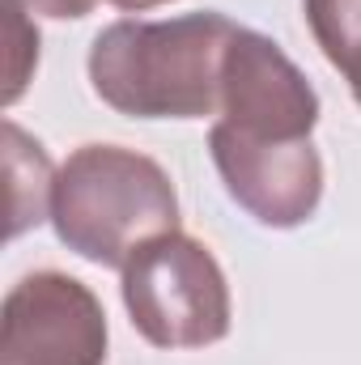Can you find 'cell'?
Returning <instances> with one entry per match:
<instances>
[{"instance_id":"obj_1","label":"cell","mask_w":361,"mask_h":365,"mask_svg":"<svg viewBox=\"0 0 361 365\" xmlns=\"http://www.w3.org/2000/svg\"><path fill=\"white\" fill-rule=\"evenodd\" d=\"M238 21L187 13L171 21H111L90 43L93 93L128 119H204L221 110V60Z\"/></svg>"},{"instance_id":"obj_2","label":"cell","mask_w":361,"mask_h":365,"mask_svg":"<svg viewBox=\"0 0 361 365\" xmlns=\"http://www.w3.org/2000/svg\"><path fill=\"white\" fill-rule=\"evenodd\" d=\"M51 230L73 255L123 272L145 242L179 230V191L136 149L81 145L56 170Z\"/></svg>"},{"instance_id":"obj_3","label":"cell","mask_w":361,"mask_h":365,"mask_svg":"<svg viewBox=\"0 0 361 365\" xmlns=\"http://www.w3.org/2000/svg\"><path fill=\"white\" fill-rule=\"evenodd\" d=\"M123 306L153 349H208L230 336L234 302L217 255L191 234L145 242L123 268Z\"/></svg>"},{"instance_id":"obj_4","label":"cell","mask_w":361,"mask_h":365,"mask_svg":"<svg viewBox=\"0 0 361 365\" xmlns=\"http://www.w3.org/2000/svg\"><path fill=\"white\" fill-rule=\"evenodd\" d=\"M106 310L68 272L21 276L0 306V365H106Z\"/></svg>"},{"instance_id":"obj_5","label":"cell","mask_w":361,"mask_h":365,"mask_svg":"<svg viewBox=\"0 0 361 365\" xmlns=\"http://www.w3.org/2000/svg\"><path fill=\"white\" fill-rule=\"evenodd\" d=\"M208 153L230 200L268 230H298L319 212L323 158L310 140H264L230 123L208 128Z\"/></svg>"},{"instance_id":"obj_6","label":"cell","mask_w":361,"mask_h":365,"mask_svg":"<svg viewBox=\"0 0 361 365\" xmlns=\"http://www.w3.org/2000/svg\"><path fill=\"white\" fill-rule=\"evenodd\" d=\"M221 123L264 140H310L319 93L280 43L238 26L221 60Z\"/></svg>"},{"instance_id":"obj_7","label":"cell","mask_w":361,"mask_h":365,"mask_svg":"<svg viewBox=\"0 0 361 365\" xmlns=\"http://www.w3.org/2000/svg\"><path fill=\"white\" fill-rule=\"evenodd\" d=\"M4 170H9V238H21L30 225L51 221L56 170L34 136L4 119Z\"/></svg>"},{"instance_id":"obj_8","label":"cell","mask_w":361,"mask_h":365,"mask_svg":"<svg viewBox=\"0 0 361 365\" xmlns=\"http://www.w3.org/2000/svg\"><path fill=\"white\" fill-rule=\"evenodd\" d=\"M306 26L336 73L361 51V0H302Z\"/></svg>"},{"instance_id":"obj_9","label":"cell","mask_w":361,"mask_h":365,"mask_svg":"<svg viewBox=\"0 0 361 365\" xmlns=\"http://www.w3.org/2000/svg\"><path fill=\"white\" fill-rule=\"evenodd\" d=\"M4 13H9V38H13V51H9V90H4V102L13 106L21 90H26V81H30V73H34V64H39V30H34V21L26 17L30 9L21 4V0H4Z\"/></svg>"},{"instance_id":"obj_10","label":"cell","mask_w":361,"mask_h":365,"mask_svg":"<svg viewBox=\"0 0 361 365\" xmlns=\"http://www.w3.org/2000/svg\"><path fill=\"white\" fill-rule=\"evenodd\" d=\"M30 13L39 17H56V21H77L93 9V0H21Z\"/></svg>"},{"instance_id":"obj_11","label":"cell","mask_w":361,"mask_h":365,"mask_svg":"<svg viewBox=\"0 0 361 365\" xmlns=\"http://www.w3.org/2000/svg\"><path fill=\"white\" fill-rule=\"evenodd\" d=\"M106 4H115V9H123V13H145V9H158V4H175V0H106Z\"/></svg>"},{"instance_id":"obj_12","label":"cell","mask_w":361,"mask_h":365,"mask_svg":"<svg viewBox=\"0 0 361 365\" xmlns=\"http://www.w3.org/2000/svg\"><path fill=\"white\" fill-rule=\"evenodd\" d=\"M345 81H349V90H353V98H357V106H361V51L349 60V68H345Z\"/></svg>"}]
</instances>
